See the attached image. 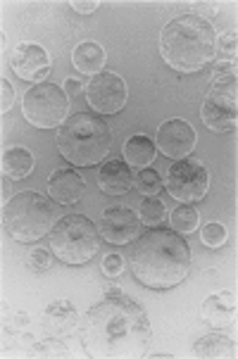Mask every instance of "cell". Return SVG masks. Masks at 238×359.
I'll return each instance as SVG.
<instances>
[{
    "label": "cell",
    "mask_w": 238,
    "mask_h": 359,
    "mask_svg": "<svg viewBox=\"0 0 238 359\" xmlns=\"http://www.w3.org/2000/svg\"><path fill=\"white\" fill-rule=\"evenodd\" d=\"M79 338L86 357L141 359L150 355L152 331L148 314L138 302L119 290H110L81 319Z\"/></svg>",
    "instance_id": "6da1fadb"
},
{
    "label": "cell",
    "mask_w": 238,
    "mask_h": 359,
    "mask_svg": "<svg viewBox=\"0 0 238 359\" xmlns=\"http://www.w3.org/2000/svg\"><path fill=\"white\" fill-rule=\"evenodd\" d=\"M131 271L150 290H172L191 271V248L176 231L150 229L131 248Z\"/></svg>",
    "instance_id": "7a4b0ae2"
},
{
    "label": "cell",
    "mask_w": 238,
    "mask_h": 359,
    "mask_svg": "<svg viewBox=\"0 0 238 359\" xmlns=\"http://www.w3.org/2000/svg\"><path fill=\"white\" fill-rule=\"evenodd\" d=\"M160 55L176 72H200L217 55V34L212 22L193 12L176 17L160 34Z\"/></svg>",
    "instance_id": "3957f363"
},
{
    "label": "cell",
    "mask_w": 238,
    "mask_h": 359,
    "mask_svg": "<svg viewBox=\"0 0 238 359\" xmlns=\"http://www.w3.org/2000/svg\"><path fill=\"white\" fill-rule=\"evenodd\" d=\"M58 150L74 167H95L112 150V131L107 121L93 112L72 114L58 129Z\"/></svg>",
    "instance_id": "277c9868"
},
{
    "label": "cell",
    "mask_w": 238,
    "mask_h": 359,
    "mask_svg": "<svg viewBox=\"0 0 238 359\" xmlns=\"http://www.w3.org/2000/svg\"><path fill=\"white\" fill-rule=\"evenodd\" d=\"M58 222V203L48 200L44 193L24 191L12 196L8 205H3L5 231L20 243H34L44 238V236H51V231Z\"/></svg>",
    "instance_id": "5b68a950"
},
{
    "label": "cell",
    "mask_w": 238,
    "mask_h": 359,
    "mask_svg": "<svg viewBox=\"0 0 238 359\" xmlns=\"http://www.w3.org/2000/svg\"><path fill=\"white\" fill-rule=\"evenodd\" d=\"M51 250L65 264H86L100 250V231L84 215L60 217L51 231Z\"/></svg>",
    "instance_id": "8992f818"
},
{
    "label": "cell",
    "mask_w": 238,
    "mask_h": 359,
    "mask_svg": "<svg viewBox=\"0 0 238 359\" xmlns=\"http://www.w3.org/2000/svg\"><path fill=\"white\" fill-rule=\"evenodd\" d=\"M67 112H70V100L65 88L51 81L36 83L24 93L22 114L36 129H60L67 121Z\"/></svg>",
    "instance_id": "52a82bcc"
},
{
    "label": "cell",
    "mask_w": 238,
    "mask_h": 359,
    "mask_svg": "<svg viewBox=\"0 0 238 359\" xmlns=\"http://www.w3.org/2000/svg\"><path fill=\"white\" fill-rule=\"evenodd\" d=\"M203 124L215 133H231L238 126V86L212 83L200 107Z\"/></svg>",
    "instance_id": "ba28073f"
},
{
    "label": "cell",
    "mask_w": 238,
    "mask_h": 359,
    "mask_svg": "<svg viewBox=\"0 0 238 359\" xmlns=\"http://www.w3.org/2000/svg\"><path fill=\"white\" fill-rule=\"evenodd\" d=\"M164 184H167L172 198L179 200L181 205H193L205 198L207 188H210V174H207L203 162L186 157V160H179L169 167Z\"/></svg>",
    "instance_id": "9c48e42d"
},
{
    "label": "cell",
    "mask_w": 238,
    "mask_h": 359,
    "mask_svg": "<svg viewBox=\"0 0 238 359\" xmlns=\"http://www.w3.org/2000/svg\"><path fill=\"white\" fill-rule=\"evenodd\" d=\"M126 98H129V88H126L124 79L114 72H105L91 76L86 83V100L98 114H117L124 109Z\"/></svg>",
    "instance_id": "30bf717a"
},
{
    "label": "cell",
    "mask_w": 238,
    "mask_h": 359,
    "mask_svg": "<svg viewBox=\"0 0 238 359\" xmlns=\"http://www.w3.org/2000/svg\"><path fill=\"white\" fill-rule=\"evenodd\" d=\"M195 143H198V136L186 119H169L157 129L155 148L169 160H186L195 150Z\"/></svg>",
    "instance_id": "8fae6325"
},
{
    "label": "cell",
    "mask_w": 238,
    "mask_h": 359,
    "mask_svg": "<svg viewBox=\"0 0 238 359\" xmlns=\"http://www.w3.org/2000/svg\"><path fill=\"white\" fill-rule=\"evenodd\" d=\"M98 231H100V238L110 245H129L133 238H138L141 219L131 207H110L103 212Z\"/></svg>",
    "instance_id": "7c38bea8"
},
{
    "label": "cell",
    "mask_w": 238,
    "mask_h": 359,
    "mask_svg": "<svg viewBox=\"0 0 238 359\" xmlns=\"http://www.w3.org/2000/svg\"><path fill=\"white\" fill-rule=\"evenodd\" d=\"M10 67L17 76L24 81L32 83H44L46 76L51 74L53 65H51V55L46 48H41L39 43H20L12 50Z\"/></svg>",
    "instance_id": "4fadbf2b"
},
{
    "label": "cell",
    "mask_w": 238,
    "mask_h": 359,
    "mask_svg": "<svg viewBox=\"0 0 238 359\" xmlns=\"http://www.w3.org/2000/svg\"><path fill=\"white\" fill-rule=\"evenodd\" d=\"M200 316L207 326L217 328V331H229L236 324V295L231 290L210 295L200 307Z\"/></svg>",
    "instance_id": "5bb4252c"
},
{
    "label": "cell",
    "mask_w": 238,
    "mask_h": 359,
    "mask_svg": "<svg viewBox=\"0 0 238 359\" xmlns=\"http://www.w3.org/2000/svg\"><path fill=\"white\" fill-rule=\"evenodd\" d=\"M98 188L105 196H126L131 188H136V176L124 160H107L98 174Z\"/></svg>",
    "instance_id": "9a60e30c"
},
{
    "label": "cell",
    "mask_w": 238,
    "mask_h": 359,
    "mask_svg": "<svg viewBox=\"0 0 238 359\" xmlns=\"http://www.w3.org/2000/svg\"><path fill=\"white\" fill-rule=\"evenodd\" d=\"M86 191V181L74 169H58L48 179V196L58 205H77Z\"/></svg>",
    "instance_id": "2e32d148"
},
{
    "label": "cell",
    "mask_w": 238,
    "mask_h": 359,
    "mask_svg": "<svg viewBox=\"0 0 238 359\" xmlns=\"http://www.w3.org/2000/svg\"><path fill=\"white\" fill-rule=\"evenodd\" d=\"M105 48L100 43H95V41H84V43H79L74 48V53H72V65H74V69H79L81 74H100L103 67H105Z\"/></svg>",
    "instance_id": "e0dca14e"
},
{
    "label": "cell",
    "mask_w": 238,
    "mask_h": 359,
    "mask_svg": "<svg viewBox=\"0 0 238 359\" xmlns=\"http://www.w3.org/2000/svg\"><path fill=\"white\" fill-rule=\"evenodd\" d=\"M34 153L29 148H20V145H12V148L3 150V176L10 181H20V179H27L29 174L34 172Z\"/></svg>",
    "instance_id": "ac0fdd59"
},
{
    "label": "cell",
    "mask_w": 238,
    "mask_h": 359,
    "mask_svg": "<svg viewBox=\"0 0 238 359\" xmlns=\"http://www.w3.org/2000/svg\"><path fill=\"white\" fill-rule=\"evenodd\" d=\"M77 324H79V316H77L74 305H72L70 300H58V302H53V305H48L46 314H44V326L53 333V336L72 331Z\"/></svg>",
    "instance_id": "d6986e66"
},
{
    "label": "cell",
    "mask_w": 238,
    "mask_h": 359,
    "mask_svg": "<svg viewBox=\"0 0 238 359\" xmlns=\"http://www.w3.org/2000/svg\"><path fill=\"white\" fill-rule=\"evenodd\" d=\"M193 355L203 357V359H236V343L231 338H227L224 333H210V336L200 338L193 345Z\"/></svg>",
    "instance_id": "ffe728a7"
},
{
    "label": "cell",
    "mask_w": 238,
    "mask_h": 359,
    "mask_svg": "<svg viewBox=\"0 0 238 359\" xmlns=\"http://www.w3.org/2000/svg\"><path fill=\"white\" fill-rule=\"evenodd\" d=\"M155 143L148 136H131L124 145V162L131 169H148V164L155 160Z\"/></svg>",
    "instance_id": "44dd1931"
},
{
    "label": "cell",
    "mask_w": 238,
    "mask_h": 359,
    "mask_svg": "<svg viewBox=\"0 0 238 359\" xmlns=\"http://www.w3.org/2000/svg\"><path fill=\"white\" fill-rule=\"evenodd\" d=\"M138 219H141L143 226L148 229H157L160 224L167 219V207H164V203L160 198H148L141 203V210H138Z\"/></svg>",
    "instance_id": "7402d4cb"
},
{
    "label": "cell",
    "mask_w": 238,
    "mask_h": 359,
    "mask_svg": "<svg viewBox=\"0 0 238 359\" xmlns=\"http://www.w3.org/2000/svg\"><path fill=\"white\" fill-rule=\"evenodd\" d=\"M169 222H172V229L176 233H193L200 224V215L191 205H179L172 212V219H169Z\"/></svg>",
    "instance_id": "603a6c76"
},
{
    "label": "cell",
    "mask_w": 238,
    "mask_h": 359,
    "mask_svg": "<svg viewBox=\"0 0 238 359\" xmlns=\"http://www.w3.org/2000/svg\"><path fill=\"white\" fill-rule=\"evenodd\" d=\"M136 188L143 193L145 198H155L162 191V179L155 169H141L136 176Z\"/></svg>",
    "instance_id": "cb8c5ba5"
},
{
    "label": "cell",
    "mask_w": 238,
    "mask_h": 359,
    "mask_svg": "<svg viewBox=\"0 0 238 359\" xmlns=\"http://www.w3.org/2000/svg\"><path fill=\"white\" fill-rule=\"evenodd\" d=\"M200 238H203V243L207 248H222L224 243H227V229H224V224H207V226L200 231Z\"/></svg>",
    "instance_id": "d4e9b609"
},
{
    "label": "cell",
    "mask_w": 238,
    "mask_h": 359,
    "mask_svg": "<svg viewBox=\"0 0 238 359\" xmlns=\"http://www.w3.org/2000/svg\"><path fill=\"white\" fill-rule=\"evenodd\" d=\"M27 266L34 273H44L53 266V255L44 250V248H36V250H32V255L27 257Z\"/></svg>",
    "instance_id": "484cf974"
},
{
    "label": "cell",
    "mask_w": 238,
    "mask_h": 359,
    "mask_svg": "<svg viewBox=\"0 0 238 359\" xmlns=\"http://www.w3.org/2000/svg\"><path fill=\"white\" fill-rule=\"evenodd\" d=\"M212 83H236V62H229V60L217 62L212 72Z\"/></svg>",
    "instance_id": "4316f807"
},
{
    "label": "cell",
    "mask_w": 238,
    "mask_h": 359,
    "mask_svg": "<svg viewBox=\"0 0 238 359\" xmlns=\"http://www.w3.org/2000/svg\"><path fill=\"white\" fill-rule=\"evenodd\" d=\"M236 32L234 34H224L217 39V53L222 55L224 60H229V62H236Z\"/></svg>",
    "instance_id": "83f0119b"
},
{
    "label": "cell",
    "mask_w": 238,
    "mask_h": 359,
    "mask_svg": "<svg viewBox=\"0 0 238 359\" xmlns=\"http://www.w3.org/2000/svg\"><path fill=\"white\" fill-rule=\"evenodd\" d=\"M100 269L107 278H117L119 273L124 271V259H121L119 255H107V257L103 259Z\"/></svg>",
    "instance_id": "f1b7e54d"
},
{
    "label": "cell",
    "mask_w": 238,
    "mask_h": 359,
    "mask_svg": "<svg viewBox=\"0 0 238 359\" xmlns=\"http://www.w3.org/2000/svg\"><path fill=\"white\" fill-rule=\"evenodd\" d=\"M12 102H15V88H12V83L8 79H0V112H10Z\"/></svg>",
    "instance_id": "f546056e"
},
{
    "label": "cell",
    "mask_w": 238,
    "mask_h": 359,
    "mask_svg": "<svg viewBox=\"0 0 238 359\" xmlns=\"http://www.w3.org/2000/svg\"><path fill=\"white\" fill-rule=\"evenodd\" d=\"M72 8H74L79 15H91V12L98 8V3H95V0H91V3H81V0H74V3H72Z\"/></svg>",
    "instance_id": "4dcf8cb0"
},
{
    "label": "cell",
    "mask_w": 238,
    "mask_h": 359,
    "mask_svg": "<svg viewBox=\"0 0 238 359\" xmlns=\"http://www.w3.org/2000/svg\"><path fill=\"white\" fill-rule=\"evenodd\" d=\"M67 93H70V95H79V93H81V83H79L77 81V79H67Z\"/></svg>",
    "instance_id": "1f68e13d"
}]
</instances>
